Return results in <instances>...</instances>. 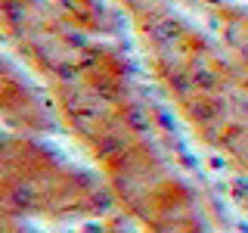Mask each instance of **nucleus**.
<instances>
[{"label":"nucleus","mask_w":248,"mask_h":233,"mask_svg":"<svg viewBox=\"0 0 248 233\" xmlns=\"http://www.w3.org/2000/svg\"><path fill=\"white\" fill-rule=\"evenodd\" d=\"M115 196L106 181L78 171L28 134L3 140V212L6 217L84 221L106 217Z\"/></svg>","instance_id":"1"},{"label":"nucleus","mask_w":248,"mask_h":233,"mask_svg":"<svg viewBox=\"0 0 248 233\" xmlns=\"http://www.w3.org/2000/svg\"><path fill=\"white\" fill-rule=\"evenodd\" d=\"M3 37L46 84L81 78L99 47L90 34L65 25L46 0H3Z\"/></svg>","instance_id":"2"},{"label":"nucleus","mask_w":248,"mask_h":233,"mask_svg":"<svg viewBox=\"0 0 248 233\" xmlns=\"http://www.w3.org/2000/svg\"><path fill=\"white\" fill-rule=\"evenodd\" d=\"M205 16L220 53L232 66L239 84L248 90V6L236 0H180Z\"/></svg>","instance_id":"3"},{"label":"nucleus","mask_w":248,"mask_h":233,"mask_svg":"<svg viewBox=\"0 0 248 233\" xmlns=\"http://www.w3.org/2000/svg\"><path fill=\"white\" fill-rule=\"evenodd\" d=\"M3 121L16 134H41V131L53 128V112L37 100V93L13 72L6 62L3 68Z\"/></svg>","instance_id":"4"},{"label":"nucleus","mask_w":248,"mask_h":233,"mask_svg":"<svg viewBox=\"0 0 248 233\" xmlns=\"http://www.w3.org/2000/svg\"><path fill=\"white\" fill-rule=\"evenodd\" d=\"M46 3L65 25H72L81 34L96 37V34H108L115 28L99 0H46Z\"/></svg>","instance_id":"5"},{"label":"nucleus","mask_w":248,"mask_h":233,"mask_svg":"<svg viewBox=\"0 0 248 233\" xmlns=\"http://www.w3.org/2000/svg\"><path fill=\"white\" fill-rule=\"evenodd\" d=\"M115 3H118L121 10H124V16H127V19H134V16L146 13V10H152V6L165 3V0H115Z\"/></svg>","instance_id":"6"},{"label":"nucleus","mask_w":248,"mask_h":233,"mask_svg":"<svg viewBox=\"0 0 248 233\" xmlns=\"http://www.w3.org/2000/svg\"><path fill=\"white\" fill-rule=\"evenodd\" d=\"M96 233H127V227H124V224H118V221H106Z\"/></svg>","instance_id":"7"}]
</instances>
